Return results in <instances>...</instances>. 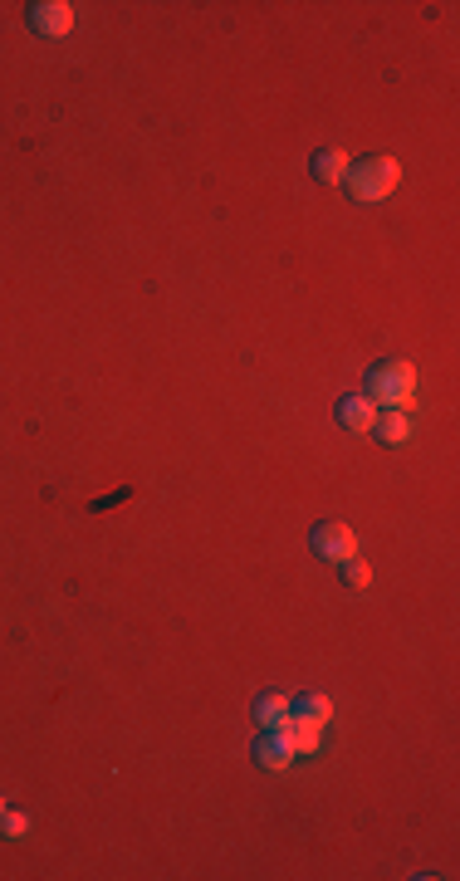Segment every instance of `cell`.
<instances>
[{
  "label": "cell",
  "instance_id": "5bb4252c",
  "mask_svg": "<svg viewBox=\"0 0 460 881\" xmlns=\"http://www.w3.org/2000/svg\"><path fill=\"white\" fill-rule=\"evenodd\" d=\"M0 813H5V793H0Z\"/></svg>",
  "mask_w": 460,
  "mask_h": 881
},
{
  "label": "cell",
  "instance_id": "9c48e42d",
  "mask_svg": "<svg viewBox=\"0 0 460 881\" xmlns=\"http://www.w3.org/2000/svg\"><path fill=\"white\" fill-rule=\"evenodd\" d=\"M284 735H289V744H294V754H319L323 725H314V720H299V715H289V720H284Z\"/></svg>",
  "mask_w": 460,
  "mask_h": 881
},
{
  "label": "cell",
  "instance_id": "8fae6325",
  "mask_svg": "<svg viewBox=\"0 0 460 881\" xmlns=\"http://www.w3.org/2000/svg\"><path fill=\"white\" fill-rule=\"evenodd\" d=\"M294 715H299V720H314V725H328V720H333V700L328 696H304L299 705H294Z\"/></svg>",
  "mask_w": 460,
  "mask_h": 881
},
{
  "label": "cell",
  "instance_id": "7c38bea8",
  "mask_svg": "<svg viewBox=\"0 0 460 881\" xmlns=\"http://www.w3.org/2000/svg\"><path fill=\"white\" fill-rule=\"evenodd\" d=\"M338 568H343V583H348V588H368L372 583V568L363 558H348V563H338Z\"/></svg>",
  "mask_w": 460,
  "mask_h": 881
},
{
  "label": "cell",
  "instance_id": "52a82bcc",
  "mask_svg": "<svg viewBox=\"0 0 460 881\" xmlns=\"http://www.w3.org/2000/svg\"><path fill=\"white\" fill-rule=\"evenodd\" d=\"M289 715H294V700L284 696V691H265V696L255 700V720H260V730H279Z\"/></svg>",
  "mask_w": 460,
  "mask_h": 881
},
{
  "label": "cell",
  "instance_id": "30bf717a",
  "mask_svg": "<svg viewBox=\"0 0 460 881\" xmlns=\"http://www.w3.org/2000/svg\"><path fill=\"white\" fill-rule=\"evenodd\" d=\"M348 167H353V157L338 152V147H323L319 157H314V177H319L323 186H338L343 177H348Z\"/></svg>",
  "mask_w": 460,
  "mask_h": 881
},
{
  "label": "cell",
  "instance_id": "8992f818",
  "mask_svg": "<svg viewBox=\"0 0 460 881\" xmlns=\"http://www.w3.org/2000/svg\"><path fill=\"white\" fill-rule=\"evenodd\" d=\"M377 412H382L377 402H368L363 392H353V397H343V402H338V426H343V431H353V436H363V431H372V426H377Z\"/></svg>",
  "mask_w": 460,
  "mask_h": 881
},
{
  "label": "cell",
  "instance_id": "7a4b0ae2",
  "mask_svg": "<svg viewBox=\"0 0 460 881\" xmlns=\"http://www.w3.org/2000/svg\"><path fill=\"white\" fill-rule=\"evenodd\" d=\"M348 191L358 196V201H368V206H377V201H387L392 191H397V182H402V162L397 157H358L353 167H348Z\"/></svg>",
  "mask_w": 460,
  "mask_h": 881
},
{
  "label": "cell",
  "instance_id": "277c9868",
  "mask_svg": "<svg viewBox=\"0 0 460 881\" xmlns=\"http://www.w3.org/2000/svg\"><path fill=\"white\" fill-rule=\"evenodd\" d=\"M314 554L328 558V563H348V558H358V534L348 524L328 519V524L314 529Z\"/></svg>",
  "mask_w": 460,
  "mask_h": 881
},
{
  "label": "cell",
  "instance_id": "3957f363",
  "mask_svg": "<svg viewBox=\"0 0 460 881\" xmlns=\"http://www.w3.org/2000/svg\"><path fill=\"white\" fill-rule=\"evenodd\" d=\"M74 5L69 0H35L30 5V30L35 35H49V40H64L69 30H74Z\"/></svg>",
  "mask_w": 460,
  "mask_h": 881
},
{
  "label": "cell",
  "instance_id": "ba28073f",
  "mask_svg": "<svg viewBox=\"0 0 460 881\" xmlns=\"http://www.w3.org/2000/svg\"><path fill=\"white\" fill-rule=\"evenodd\" d=\"M372 436H377L382 446H407V441H412V417H407V412H377Z\"/></svg>",
  "mask_w": 460,
  "mask_h": 881
},
{
  "label": "cell",
  "instance_id": "5b68a950",
  "mask_svg": "<svg viewBox=\"0 0 460 881\" xmlns=\"http://www.w3.org/2000/svg\"><path fill=\"white\" fill-rule=\"evenodd\" d=\"M294 759H299V754H294V744H289V735H284V725H279V730H265V735L255 740V764H260V769L284 774Z\"/></svg>",
  "mask_w": 460,
  "mask_h": 881
},
{
  "label": "cell",
  "instance_id": "6da1fadb",
  "mask_svg": "<svg viewBox=\"0 0 460 881\" xmlns=\"http://www.w3.org/2000/svg\"><path fill=\"white\" fill-rule=\"evenodd\" d=\"M363 397L387 412H412L416 407V368L402 358H387L363 377Z\"/></svg>",
  "mask_w": 460,
  "mask_h": 881
},
{
  "label": "cell",
  "instance_id": "4fadbf2b",
  "mask_svg": "<svg viewBox=\"0 0 460 881\" xmlns=\"http://www.w3.org/2000/svg\"><path fill=\"white\" fill-rule=\"evenodd\" d=\"M0 833L10 837V842H20V837L30 833V818H25V813H10V808H5V813H0Z\"/></svg>",
  "mask_w": 460,
  "mask_h": 881
}]
</instances>
